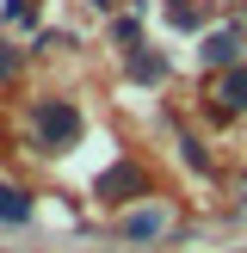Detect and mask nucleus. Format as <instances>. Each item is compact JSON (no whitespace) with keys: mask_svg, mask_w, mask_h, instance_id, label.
Masks as SVG:
<instances>
[{"mask_svg":"<svg viewBox=\"0 0 247 253\" xmlns=\"http://www.w3.org/2000/svg\"><path fill=\"white\" fill-rule=\"evenodd\" d=\"M37 130H43L49 148H62V142L81 136V111H74L68 99H43V105H37Z\"/></svg>","mask_w":247,"mask_h":253,"instance_id":"1","label":"nucleus"},{"mask_svg":"<svg viewBox=\"0 0 247 253\" xmlns=\"http://www.w3.org/2000/svg\"><path fill=\"white\" fill-rule=\"evenodd\" d=\"M142 192H148V173L130 167V161H124V167H111L105 179H99V198H105V204H130V198H142Z\"/></svg>","mask_w":247,"mask_h":253,"instance_id":"2","label":"nucleus"},{"mask_svg":"<svg viewBox=\"0 0 247 253\" xmlns=\"http://www.w3.org/2000/svg\"><path fill=\"white\" fill-rule=\"evenodd\" d=\"M235 49H241V37H235V31L204 37V62H216V68H229V62H235Z\"/></svg>","mask_w":247,"mask_h":253,"instance_id":"3","label":"nucleus"},{"mask_svg":"<svg viewBox=\"0 0 247 253\" xmlns=\"http://www.w3.org/2000/svg\"><path fill=\"white\" fill-rule=\"evenodd\" d=\"M25 216H31V198L19 185H0V222H25Z\"/></svg>","mask_w":247,"mask_h":253,"instance_id":"4","label":"nucleus"},{"mask_svg":"<svg viewBox=\"0 0 247 253\" xmlns=\"http://www.w3.org/2000/svg\"><path fill=\"white\" fill-rule=\"evenodd\" d=\"M161 229H167V216H161V210H142V216L124 222V235H136V241H148V235H161Z\"/></svg>","mask_w":247,"mask_h":253,"instance_id":"5","label":"nucleus"},{"mask_svg":"<svg viewBox=\"0 0 247 253\" xmlns=\"http://www.w3.org/2000/svg\"><path fill=\"white\" fill-rule=\"evenodd\" d=\"M222 99H229L235 111H247V68H235L229 81H222Z\"/></svg>","mask_w":247,"mask_h":253,"instance_id":"6","label":"nucleus"},{"mask_svg":"<svg viewBox=\"0 0 247 253\" xmlns=\"http://www.w3.org/2000/svg\"><path fill=\"white\" fill-rule=\"evenodd\" d=\"M130 74H136V81H161V74H167V56H136Z\"/></svg>","mask_w":247,"mask_h":253,"instance_id":"7","label":"nucleus"},{"mask_svg":"<svg viewBox=\"0 0 247 253\" xmlns=\"http://www.w3.org/2000/svg\"><path fill=\"white\" fill-rule=\"evenodd\" d=\"M167 19L179 25V31H192V25H198V6H192V0H167Z\"/></svg>","mask_w":247,"mask_h":253,"instance_id":"8","label":"nucleus"},{"mask_svg":"<svg viewBox=\"0 0 247 253\" xmlns=\"http://www.w3.org/2000/svg\"><path fill=\"white\" fill-rule=\"evenodd\" d=\"M12 68H19V49H6V43H0V81H6Z\"/></svg>","mask_w":247,"mask_h":253,"instance_id":"9","label":"nucleus"},{"mask_svg":"<svg viewBox=\"0 0 247 253\" xmlns=\"http://www.w3.org/2000/svg\"><path fill=\"white\" fill-rule=\"evenodd\" d=\"M6 19H19V25H25V19H31V0H6Z\"/></svg>","mask_w":247,"mask_h":253,"instance_id":"10","label":"nucleus"},{"mask_svg":"<svg viewBox=\"0 0 247 253\" xmlns=\"http://www.w3.org/2000/svg\"><path fill=\"white\" fill-rule=\"evenodd\" d=\"M93 6H105V12H111V6H118V0H93Z\"/></svg>","mask_w":247,"mask_h":253,"instance_id":"11","label":"nucleus"}]
</instances>
